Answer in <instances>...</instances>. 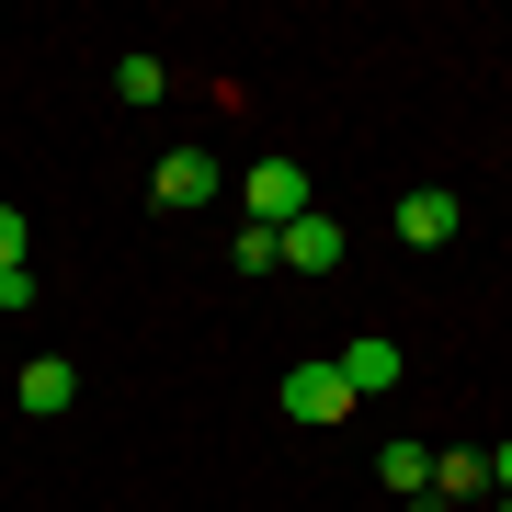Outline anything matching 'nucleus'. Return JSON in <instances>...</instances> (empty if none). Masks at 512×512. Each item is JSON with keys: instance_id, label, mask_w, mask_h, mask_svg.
Wrapping results in <instances>:
<instances>
[{"instance_id": "5", "label": "nucleus", "mask_w": 512, "mask_h": 512, "mask_svg": "<svg viewBox=\"0 0 512 512\" xmlns=\"http://www.w3.org/2000/svg\"><path fill=\"white\" fill-rule=\"evenodd\" d=\"M274 262H285V274H330V262H342V217H319V205H308L296 228H274Z\"/></svg>"}, {"instance_id": "1", "label": "nucleus", "mask_w": 512, "mask_h": 512, "mask_svg": "<svg viewBox=\"0 0 512 512\" xmlns=\"http://www.w3.org/2000/svg\"><path fill=\"white\" fill-rule=\"evenodd\" d=\"M239 205H251V228H296L308 217V171L296 160H251L239 171Z\"/></svg>"}, {"instance_id": "8", "label": "nucleus", "mask_w": 512, "mask_h": 512, "mask_svg": "<svg viewBox=\"0 0 512 512\" xmlns=\"http://www.w3.org/2000/svg\"><path fill=\"white\" fill-rule=\"evenodd\" d=\"M467 490H490V456H478V444H444V456H433V501L456 512Z\"/></svg>"}, {"instance_id": "6", "label": "nucleus", "mask_w": 512, "mask_h": 512, "mask_svg": "<svg viewBox=\"0 0 512 512\" xmlns=\"http://www.w3.org/2000/svg\"><path fill=\"white\" fill-rule=\"evenodd\" d=\"M69 399H80V365H69V353H35V365L12 376V410H35V421H57Z\"/></svg>"}, {"instance_id": "13", "label": "nucleus", "mask_w": 512, "mask_h": 512, "mask_svg": "<svg viewBox=\"0 0 512 512\" xmlns=\"http://www.w3.org/2000/svg\"><path fill=\"white\" fill-rule=\"evenodd\" d=\"M501 512H512V490H501Z\"/></svg>"}, {"instance_id": "11", "label": "nucleus", "mask_w": 512, "mask_h": 512, "mask_svg": "<svg viewBox=\"0 0 512 512\" xmlns=\"http://www.w3.org/2000/svg\"><path fill=\"white\" fill-rule=\"evenodd\" d=\"M0 274H23V217L0 205Z\"/></svg>"}, {"instance_id": "3", "label": "nucleus", "mask_w": 512, "mask_h": 512, "mask_svg": "<svg viewBox=\"0 0 512 512\" xmlns=\"http://www.w3.org/2000/svg\"><path fill=\"white\" fill-rule=\"evenodd\" d=\"M387 228H399L410 251H444V239H456V194H444V183H410L399 205H387Z\"/></svg>"}, {"instance_id": "2", "label": "nucleus", "mask_w": 512, "mask_h": 512, "mask_svg": "<svg viewBox=\"0 0 512 512\" xmlns=\"http://www.w3.org/2000/svg\"><path fill=\"white\" fill-rule=\"evenodd\" d=\"M148 194H160V205H171V217H194V205H217V194H228V171H217V160H205V148H171V160H160V171H148Z\"/></svg>"}, {"instance_id": "9", "label": "nucleus", "mask_w": 512, "mask_h": 512, "mask_svg": "<svg viewBox=\"0 0 512 512\" xmlns=\"http://www.w3.org/2000/svg\"><path fill=\"white\" fill-rule=\"evenodd\" d=\"M160 92H171V69H160V57H114V103H137V114H148Z\"/></svg>"}, {"instance_id": "10", "label": "nucleus", "mask_w": 512, "mask_h": 512, "mask_svg": "<svg viewBox=\"0 0 512 512\" xmlns=\"http://www.w3.org/2000/svg\"><path fill=\"white\" fill-rule=\"evenodd\" d=\"M376 478H387V490H433V444H387V456H376Z\"/></svg>"}, {"instance_id": "4", "label": "nucleus", "mask_w": 512, "mask_h": 512, "mask_svg": "<svg viewBox=\"0 0 512 512\" xmlns=\"http://www.w3.org/2000/svg\"><path fill=\"white\" fill-rule=\"evenodd\" d=\"M353 410V387H342V365H296L285 376V421H308V433H330V421Z\"/></svg>"}, {"instance_id": "12", "label": "nucleus", "mask_w": 512, "mask_h": 512, "mask_svg": "<svg viewBox=\"0 0 512 512\" xmlns=\"http://www.w3.org/2000/svg\"><path fill=\"white\" fill-rule=\"evenodd\" d=\"M490 490H512V444H490Z\"/></svg>"}, {"instance_id": "7", "label": "nucleus", "mask_w": 512, "mask_h": 512, "mask_svg": "<svg viewBox=\"0 0 512 512\" xmlns=\"http://www.w3.org/2000/svg\"><path fill=\"white\" fill-rule=\"evenodd\" d=\"M330 365H342L353 399H387V387H399V342H376V330H365V342H342Z\"/></svg>"}]
</instances>
